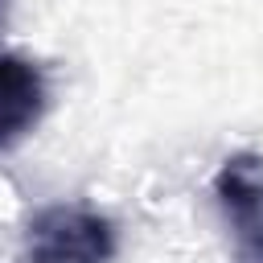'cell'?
Listing matches in <instances>:
<instances>
[{"label": "cell", "instance_id": "obj_1", "mask_svg": "<svg viewBox=\"0 0 263 263\" xmlns=\"http://www.w3.org/2000/svg\"><path fill=\"white\" fill-rule=\"evenodd\" d=\"M115 226L86 205H45L25 230V263H111Z\"/></svg>", "mask_w": 263, "mask_h": 263}, {"label": "cell", "instance_id": "obj_2", "mask_svg": "<svg viewBox=\"0 0 263 263\" xmlns=\"http://www.w3.org/2000/svg\"><path fill=\"white\" fill-rule=\"evenodd\" d=\"M214 193L234 242V263H263V156L238 152L222 160Z\"/></svg>", "mask_w": 263, "mask_h": 263}, {"label": "cell", "instance_id": "obj_3", "mask_svg": "<svg viewBox=\"0 0 263 263\" xmlns=\"http://www.w3.org/2000/svg\"><path fill=\"white\" fill-rule=\"evenodd\" d=\"M49 86L37 62L0 49V152L21 144L45 115Z\"/></svg>", "mask_w": 263, "mask_h": 263}, {"label": "cell", "instance_id": "obj_4", "mask_svg": "<svg viewBox=\"0 0 263 263\" xmlns=\"http://www.w3.org/2000/svg\"><path fill=\"white\" fill-rule=\"evenodd\" d=\"M8 16H12V0H0V29L8 25Z\"/></svg>", "mask_w": 263, "mask_h": 263}]
</instances>
